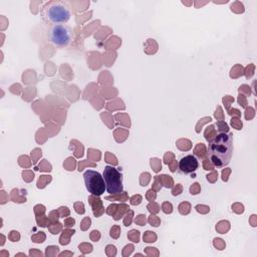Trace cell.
Listing matches in <instances>:
<instances>
[{"mask_svg": "<svg viewBox=\"0 0 257 257\" xmlns=\"http://www.w3.org/2000/svg\"><path fill=\"white\" fill-rule=\"evenodd\" d=\"M212 163L219 167H225L230 163L233 153V140L231 135L221 133L210 143L208 148Z\"/></svg>", "mask_w": 257, "mask_h": 257, "instance_id": "1", "label": "cell"}, {"mask_svg": "<svg viewBox=\"0 0 257 257\" xmlns=\"http://www.w3.org/2000/svg\"><path fill=\"white\" fill-rule=\"evenodd\" d=\"M41 16L48 23L64 24L70 18L69 6L63 1H48L42 6Z\"/></svg>", "mask_w": 257, "mask_h": 257, "instance_id": "2", "label": "cell"}, {"mask_svg": "<svg viewBox=\"0 0 257 257\" xmlns=\"http://www.w3.org/2000/svg\"><path fill=\"white\" fill-rule=\"evenodd\" d=\"M102 177L105 183V190L111 194H119L122 192V176L117 169L106 166L103 169Z\"/></svg>", "mask_w": 257, "mask_h": 257, "instance_id": "3", "label": "cell"}, {"mask_svg": "<svg viewBox=\"0 0 257 257\" xmlns=\"http://www.w3.org/2000/svg\"><path fill=\"white\" fill-rule=\"evenodd\" d=\"M86 189L94 196H100L104 193L105 183L103 177L96 171L87 170L83 174Z\"/></svg>", "mask_w": 257, "mask_h": 257, "instance_id": "4", "label": "cell"}, {"mask_svg": "<svg viewBox=\"0 0 257 257\" xmlns=\"http://www.w3.org/2000/svg\"><path fill=\"white\" fill-rule=\"evenodd\" d=\"M71 30L64 24L54 25L49 34L50 41L57 46H66L71 40Z\"/></svg>", "mask_w": 257, "mask_h": 257, "instance_id": "5", "label": "cell"}, {"mask_svg": "<svg viewBox=\"0 0 257 257\" xmlns=\"http://www.w3.org/2000/svg\"><path fill=\"white\" fill-rule=\"evenodd\" d=\"M199 167L198 160L193 155H188L182 158L179 162V168L184 174H191L195 172Z\"/></svg>", "mask_w": 257, "mask_h": 257, "instance_id": "6", "label": "cell"}, {"mask_svg": "<svg viewBox=\"0 0 257 257\" xmlns=\"http://www.w3.org/2000/svg\"><path fill=\"white\" fill-rule=\"evenodd\" d=\"M141 200H142V197L140 195H138V196H135L134 198H132V202L131 203L133 205H137V204L141 203Z\"/></svg>", "mask_w": 257, "mask_h": 257, "instance_id": "7", "label": "cell"}, {"mask_svg": "<svg viewBox=\"0 0 257 257\" xmlns=\"http://www.w3.org/2000/svg\"><path fill=\"white\" fill-rule=\"evenodd\" d=\"M163 208H164L163 209L164 212H166V213H171L172 212V205L170 203H165Z\"/></svg>", "mask_w": 257, "mask_h": 257, "instance_id": "8", "label": "cell"}]
</instances>
